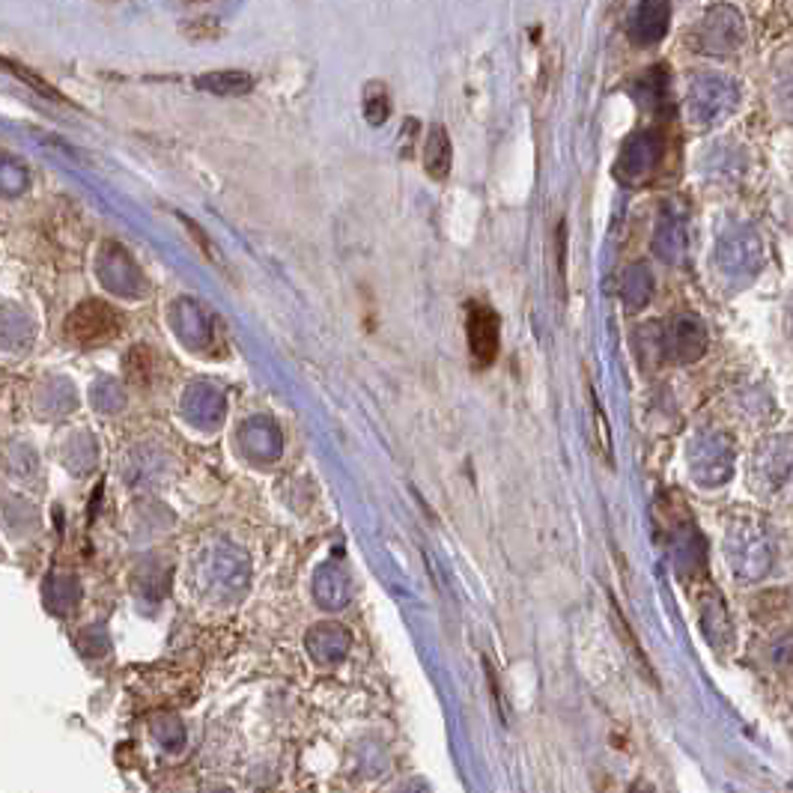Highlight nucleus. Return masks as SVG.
<instances>
[{"label":"nucleus","instance_id":"1","mask_svg":"<svg viewBox=\"0 0 793 793\" xmlns=\"http://www.w3.org/2000/svg\"><path fill=\"white\" fill-rule=\"evenodd\" d=\"M120 313L102 299H90L66 317V338L81 346H99L120 334Z\"/></svg>","mask_w":793,"mask_h":793},{"label":"nucleus","instance_id":"2","mask_svg":"<svg viewBox=\"0 0 793 793\" xmlns=\"http://www.w3.org/2000/svg\"><path fill=\"white\" fill-rule=\"evenodd\" d=\"M465 338L477 367H489L502 350V320L486 301L465 305Z\"/></svg>","mask_w":793,"mask_h":793},{"label":"nucleus","instance_id":"3","mask_svg":"<svg viewBox=\"0 0 793 793\" xmlns=\"http://www.w3.org/2000/svg\"><path fill=\"white\" fill-rule=\"evenodd\" d=\"M451 167H453V144H451V134L444 125H433L430 132H427V144H423V170L430 179L436 183H442L451 176Z\"/></svg>","mask_w":793,"mask_h":793},{"label":"nucleus","instance_id":"4","mask_svg":"<svg viewBox=\"0 0 793 793\" xmlns=\"http://www.w3.org/2000/svg\"><path fill=\"white\" fill-rule=\"evenodd\" d=\"M195 87L212 96H247L257 87V78L245 69H218V73L197 75Z\"/></svg>","mask_w":793,"mask_h":793},{"label":"nucleus","instance_id":"5","mask_svg":"<svg viewBox=\"0 0 793 793\" xmlns=\"http://www.w3.org/2000/svg\"><path fill=\"white\" fill-rule=\"evenodd\" d=\"M671 7L669 0H645L636 19V33L641 42H657L662 33L669 31Z\"/></svg>","mask_w":793,"mask_h":793},{"label":"nucleus","instance_id":"6","mask_svg":"<svg viewBox=\"0 0 793 793\" xmlns=\"http://www.w3.org/2000/svg\"><path fill=\"white\" fill-rule=\"evenodd\" d=\"M361 108H364V117L371 125H382L388 120L392 113V96H388V87L382 81H371L364 87V99H361Z\"/></svg>","mask_w":793,"mask_h":793},{"label":"nucleus","instance_id":"7","mask_svg":"<svg viewBox=\"0 0 793 793\" xmlns=\"http://www.w3.org/2000/svg\"><path fill=\"white\" fill-rule=\"evenodd\" d=\"M555 242H558V287H561V296L566 293V224L561 221L555 230Z\"/></svg>","mask_w":793,"mask_h":793},{"label":"nucleus","instance_id":"8","mask_svg":"<svg viewBox=\"0 0 793 793\" xmlns=\"http://www.w3.org/2000/svg\"><path fill=\"white\" fill-rule=\"evenodd\" d=\"M0 63H3V66H10L12 73L19 75V78H24V81H27V84H33V87H36V90H40L42 96H52V99H60V96H57V90H54L52 84L40 81L36 75L27 73V66H19V63H10V60H0Z\"/></svg>","mask_w":793,"mask_h":793}]
</instances>
